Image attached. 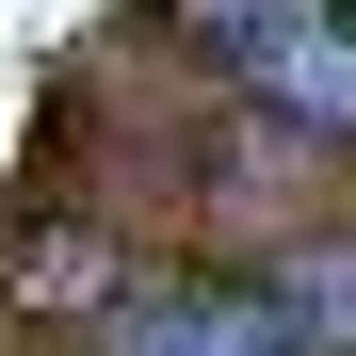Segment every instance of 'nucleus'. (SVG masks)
Here are the masks:
<instances>
[{"label": "nucleus", "instance_id": "2", "mask_svg": "<svg viewBox=\"0 0 356 356\" xmlns=\"http://www.w3.org/2000/svg\"><path fill=\"white\" fill-rule=\"evenodd\" d=\"M243 81H259L275 113H308V130H356V17H340V0L291 17L275 49H243Z\"/></svg>", "mask_w": 356, "mask_h": 356}, {"label": "nucleus", "instance_id": "3", "mask_svg": "<svg viewBox=\"0 0 356 356\" xmlns=\"http://www.w3.org/2000/svg\"><path fill=\"white\" fill-rule=\"evenodd\" d=\"M291 308H308L324 356H340V340H356V259H308V275H291Z\"/></svg>", "mask_w": 356, "mask_h": 356}, {"label": "nucleus", "instance_id": "1", "mask_svg": "<svg viewBox=\"0 0 356 356\" xmlns=\"http://www.w3.org/2000/svg\"><path fill=\"white\" fill-rule=\"evenodd\" d=\"M113 356H324V324L275 308V291H130Z\"/></svg>", "mask_w": 356, "mask_h": 356}]
</instances>
